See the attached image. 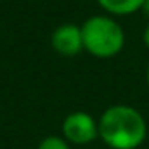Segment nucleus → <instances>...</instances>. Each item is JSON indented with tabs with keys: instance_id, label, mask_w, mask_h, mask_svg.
<instances>
[{
	"instance_id": "obj_5",
	"label": "nucleus",
	"mask_w": 149,
	"mask_h": 149,
	"mask_svg": "<svg viewBox=\"0 0 149 149\" xmlns=\"http://www.w3.org/2000/svg\"><path fill=\"white\" fill-rule=\"evenodd\" d=\"M97 3L113 16H128L141 10L144 0H97Z\"/></svg>"
},
{
	"instance_id": "obj_3",
	"label": "nucleus",
	"mask_w": 149,
	"mask_h": 149,
	"mask_svg": "<svg viewBox=\"0 0 149 149\" xmlns=\"http://www.w3.org/2000/svg\"><path fill=\"white\" fill-rule=\"evenodd\" d=\"M63 137L74 146H85L99 139V123L97 120L85 111L70 113L63 121Z\"/></svg>"
},
{
	"instance_id": "obj_8",
	"label": "nucleus",
	"mask_w": 149,
	"mask_h": 149,
	"mask_svg": "<svg viewBox=\"0 0 149 149\" xmlns=\"http://www.w3.org/2000/svg\"><path fill=\"white\" fill-rule=\"evenodd\" d=\"M141 10H142V12H144V14H146V16L149 17V0H144V3H142Z\"/></svg>"
},
{
	"instance_id": "obj_2",
	"label": "nucleus",
	"mask_w": 149,
	"mask_h": 149,
	"mask_svg": "<svg viewBox=\"0 0 149 149\" xmlns=\"http://www.w3.org/2000/svg\"><path fill=\"white\" fill-rule=\"evenodd\" d=\"M83 49L99 59H109L121 52L125 45L123 28L111 16H92L81 24Z\"/></svg>"
},
{
	"instance_id": "obj_9",
	"label": "nucleus",
	"mask_w": 149,
	"mask_h": 149,
	"mask_svg": "<svg viewBox=\"0 0 149 149\" xmlns=\"http://www.w3.org/2000/svg\"><path fill=\"white\" fill-rule=\"evenodd\" d=\"M146 81H148V87H149V64H148V70H146Z\"/></svg>"
},
{
	"instance_id": "obj_4",
	"label": "nucleus",
	"mask_w": 149,
	"mask_h": 149,
	"mask_svg": "<svg viewBox=\"0 0 149 149\" xmlns=\"http://www.w3.org/2000/svg\"><path fill=\"white\" fill-rule=\"evenodd\" d=\"M50 43L54 50L63 57H74L83 50L81 26L73 23H64L57 26L50 37Z\"/></svg>"
},
{
	"instance_id": "obj_7",
	"label": "nucleus",
	"mask_w": 149,
	"mask_h": 149,
	"mask_svg": "<svg viewBox=\"0 0 149 149\" xmlns=\"http://www.w3.org/2000/svg\"><path fill=\"white\" fill-rule=\"evenodd\" d=\"M142 42H144V45L149 49V24L146 26V30H144V33H142Z\"/></svg>"
},
{
	"instance_id": "obj_6",
	"label": "nucleus",
	"mask_w": 149,
	"mask_h": 149,
	"mask_svg": "<svg viewBox=\"0 0 149 149\" xmlns=\"http://www.w3.org/2000/svg\"><path fill=\"white\" fill-rule=\"evenodd\" d=\"M37 149H71L70 148V142L64 139V137H59V135H47L45 139L40 141Z\"/></svg>"
},
{
	"instance_id": "obj_1",
	"label": "nucleus",
	"mask_w": 149,
	"mask_h": 149,
	"mask_svg": "<svg viewBox=\"0 0 149 149\" xmlns=\"http://www.w3.org/2000/svg\"><path fill=\"white\" fill-rule=\"evenodd\" d=\"M97 123L99 139L109 149H137L148 137V123L144 116L127 104L109 106Z\"/></svg>"
}]
</instances>
